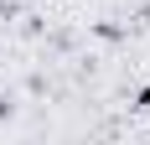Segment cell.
<instances>
[{"label": "cell", "mask_w": 150, "mask_h": 145, "mask_svg": "<svg viewBox=\"0 0 150 145\" xmlns=\"http://www.w3.org/2000/svg\"><path fill=\"white\" fill-rule=\"evenodd\" d=\"M0 114H5V104H0Z\"/></svg>", "instance_id": "obj_2"}, {"label": "cell", "mask_w": 150, "mask_h": 145, "mask_svg": "<svg viewBox=\"0 0 150 145\" xmlns=\"http://www.w3.org/2000/svg\"><path fill=\"white\" fill-rule=\"evenodd\" d=\"M135 104H140V109H150V88H140V99H135Z\"/></svg>", "instance_id": "obj_1"}]
</instances>
